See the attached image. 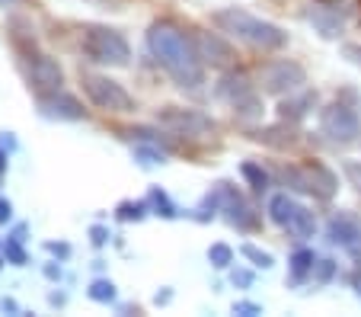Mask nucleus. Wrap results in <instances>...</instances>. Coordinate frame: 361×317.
Returning a JSON list of instances; mask_svg holds the SVG:
<instances>
[{"mask_svg": "<svg viewBox=\"0 0 361 317\" xmlns=\"http://www.w3.org/2000/svg\"><path fill=\"white\" fill-rule=\"evenodd\" d=\"M147 45L160 68L179 83V87H198L204 77L202 71V55L198 49L170 23H154L147 32Z\"/></svg>", "mask_w": 361, "mask_h": 317, "instance_id": "f257e3e1", "label": "nucleus"}, {"mask_svg": "<svg viewBox=\"0 0 361 317\" xmlns=\"http://www.w3.org/2000/svg\"><path fill=\"white\" fill-rule=\"evenodd\" d=\"M214 26L237 35L240 42H246L252 49H262V52H279V49H285V42H288V32H281L275 23H266V20H259V16H252L237 7L218 10V13H214Z\"/></svg>", "mask_w": 361, "mask_h": 317, "instance_id": "f03ea898", "label": "nucleus"}, {"mask_svg": "<svg viewBox=\"0 0 361 317\" xmlns=\"http://www.w3.org/2000/svg\"><path fill=\"white\" fill-rule=\"evenodd\" d=\"M83 52H87L93 61L116 64V68H125L131 58V49H128V42H125V35L109 26H90L87 32H83Z\"/></svg>", "mask_w": 361, "mask_h": 317, "instance_id": "7ed1b4c3", "label": "nucleus"}, {"mask_svg": "<svg viewBox=\"0 0 361 317\" xmlns=\"http://www.w3.org/2000/svg\"><path fill=\"white\" fill-rule=\"evenodd\" d=\"M83 93L90 97V103L102 112H131L135 100L131 93L112 77H99V74H83Z\"/></svg>", "mask_w": 361, "mask_h": 317, "instance_id": "20e7f679", "label": "nucleus"}, {"mask_svg": "<svg viewBox=\"0 0 361 317\" xmlns=\"http://www.w3.org/2000/svg\"><path fill=\"white\" fill-rule=\"evenodd\" d=\"M218 97L227 100V103H231L243 119L262 116V100H259V93L252 90V83H250V77H246V74H227V77H221Z\"/></svg>", "mask_w": 361, "mask_h": 317, "instance_id": "39448f33", "label": "nucleus"}, {"mask_svg": "<svg viewBox=\"0 0 361 317\" xmlns=\"http://www.w3.org/2000/svg\"><path fill=\"white\" fill-rule=\"evenodd\" d=\"M307 80L304 68H300L298 61H288V58H279V61H269L266 68H262L259 74V83L266 93H294V90H300V83Z\"/></svg>", "mask_w": 361, "mask_h": 317, "instance_id": "423d86ee", "label": "nucleus"}, {"mask_svg": "<svg viewBox=\"0 0 361 317\" xmlns=\"http://www.w3.org/2000/svg\"><path fill=\"white\" fill-rule=\"evenodd\" d=\"M157 122L166 125V128H173L176 135H185V138H204V135H212L214 131V122L204 116V112L179 109V106H166V109H160Z\"/></svg>", "mask_w": 361, "mask_h": 317, "instance_id": "0eeeda50", "label": "nucleus"}, {"mask_svg": "<svg viewBox=\"0 0 361 317\" xmlns=\"http://www.w3.org/2000/svg\"><path fill=\"white\" fill-rule=\"evenodd\" d=\"M320 128L333 145H352L355 138L361 135V122L348 106L336 103L329 109H323V119H320Z\"/></svg>", "mask_w": 361, "mask_h": 317, "instance_id": "6e6552de", "label": "nucleus"}, {"mask_svg": "<svg viewBox=\"0 0 361 317\" xmlns=\"http://www.w3.org/2000/svg\"><path fill=\"white\" fill-rule=\"evenodd\" d=\"M288 179L294 183V189L314 193L320 199H333V193H336V173L326 170L323 164H307L300 170H285V183Z\"/></svg>", "mask_w": 361, "mask_h": 317, "instance_id": "1a4fd4ad", "label": "nucleus"}, {"mask_svg": "<svg viewBox=\"0 0 361 317\" xmlns=\"http://www.w3.org/2000/svg\"><path fill=\"white\" fill-rule=\"evenodd\" d=\"M39 109H42L45 119H58V122H77V119L87 116V109H83L71 93H61V90H55V93H42Z\"/></svg>", "mask_w": 361, "mask_h": 317, "instance_id": "9d476101", "label": "nucleus"}, {"mask_svg": "<svg viewBox=\"0 0 361 317\" xmlns=\"http://www.w3.org/2000/svg\"><path fill=\"white\" fill-rule=\"evenodd\" d=\"M29 80H32V87L39 90V93H55V90H61V83H64V71L55 58L35 55L32 68H29Z\"/></svg>", "mask_w": 361, "mask_h": 317, "instance_id": "9b49d317", "label": "nucleus"}, {"mask_svg": "<svg viewBox=\"0 0 361 317\" xmlns=\"http://www.w3.org/2000/svg\"><path fill=\"white\" fill-rule=\"evenodd\" d=\"M195 49H198V55H202V61L214 64V68H224V64L233 61L231 42H224L218 32H198Z\"/></svg>", "mask_w": 361, "mask_h": 317, "instance_id": "f8f14e48", "label": "nucleus"}, {"mask_svg": "<svg viewBox=\"0 0 361 317\" xmlns=\"http://www.w3.org/2000/svg\"><path fill=\"white\" fill-rule=\"evenodd\" d=\"M227 221L240 231H256L259 228V215L252 212L237 193H227Z\"/></svg>", "mask_w": 361, "mask_h": 317, "instance_id": "ddd939ff", "label": "nucleus"}, {"mask_svg": "<svg viewBox=\"0 0 361 317\" xmlns=\"http://www.w3.org/2000/svg\"><path fill=\"white\" fill-rule=\"evenodd\" d=\"M310 23H314V26L320 29L326 39H333V35H339L342 26H345V13H339V10H329L326 4H320V7L310 10Z\"/></svg>", "mask_w": 361, "mask_h": 317, "instance_id": "4468645a", "label": "nucleus"}, {"mask_svg": "<svg viewBox=\"0 0 361 317\" xmlns=\"http://www.w3.org/2000/svg\"><path fill=\"white\" fill-rule=\"evenodd\" d=\"M314 103H317V93L304 90L298 100H285V103H281V119H285V122H298V119L307 116V106H314Z\"/></svg>", "mask_w": 361, "mask_h": 317, "instance_id": "2eb2a0df", "label": "nucleus"}, {"mask_svg": "<svg viewBox=\"0 0 361 317\" xmlns=\"http://www.w3.org/2000/svg\"><path fill=\"white\" fill-rule=\"evenodd\" d=\"M288 231H291L294 237H314V231H317V218H314V212H307V208H294V215H291V221L285 225Z\"/></svg>", "mask_w": 361, "mask_h": 317, "instance_id": "dca6fc26", "label": "nucleus"}, {"mask_svg": "<svg viewBox=\"0 0 361 317\" xmlns=\"http://www.w3.org/2000/svg\"><path fill=\"white\" fill-rule=\"evenodd\" d=\"M294 208H298V202H294L288 193L272 196V202H269V215H272V221H275V225H281V228H285L288 221H291Z\"/></svg>", "mask_w": 361, "mask_h": 317, "instance_id": "f3484780", "label": "nucleus"}, {"mask_svg": "<svg viewBox=\"0 0 361 317\" xmlns=\"http://www.w3.org/2000/svg\"><path fill=\"white\" fill-rule=\"evenodd\" d=\"M355 237H361V234H358V228H355L348 218H333V221H329V241H333V244L352 247Z\"/></svg>", "mask_w": 361, "mask_h": 317, "instance_id": "a211bd4d", "label": "nucleus"}, {"mask_svg": "<svg viewBox=\"0 0 361 317\" xmlns=\"http://www.w3.org/2000/svg\"><path fill=\"white\" fill-rule=\"evenodd\" d=\"M307 273H314V253H310V250H298V253L291 256V276L304 279Z\"/></svg>", "mask_w": 361, "mask_h": 317, "instance_id": "6ab92c4d", "label": "nucleus"}, {"mask_svg": "<svg viewBox=\"0 0 361 317\" xmlns=\"http://www.w3.org/2000/svg\"><path fill=\"white\" fill-rule=\"evenodd\" d=\"M147 205H154L157 215H164V218H176V205H173V202L166 199V193H160V189H150Z\"/></svg>", "mask_w": 361, "mask_h": 317, "instance_id": "aec40b11", "label": "nucleus"}, {"mask_svg": "<svg viewBox=\"0 0 361 317\" xmlns=\"http://www.w3.org/2000/svg\"><path fill=\"white\" fill-rule=\"evenodd\" d=\"M90 298H93V301H112V298H116V285H112L109 279H96V282L90 285Z\"/></svg>", "mask_w": 361, "mask_h": 317, "instance_id": "412c9836", "label": "nucleus"}, {"mask_svg": "<svg viewBox=\"0 0 361 317\" xmlns=\"http://www.w3.org/2000/svg\"><path fill=\"white\" fill-rule=\"evenodd\" d=\"M243 177L250 179L252 189H259V193L269 186V173L262 170V167H256V164H243Z\"/></svg>", "mask_w": 361, "mask_h": 317, "instance_id": "4be33fe9", "label": "nucleus"}, {"mask_svg": "<svg viewBox=\"0 0 361 317\" xmlns=\"http://www.w3.org/2000/svg\"><path fill=\"white\" fill-rule=\"evenodd\" d=\"M144 212H147V202H122V205H118V218L122 221H141L144 218Z\"/></svg>", "mask_w": 361, "mask_h": 317, "instance_id": "5701e85b", "label": "nucleus"}, {"mask_svg": "<svg viewBox=\"0 0 361 317\" xmlns=\"http://www.w3.org/2000/svg\"><path fill=\"white\" fill-rule=\"evenodd\" d=\"M208 260H212L218 269H224V266H231V260H233V250L227 247V244H214V247L208 250Z\"/></svg>", "mask_w": 361, "mask_h": 317, "instance_id": "b1692460", "label": "nucleus"}, {"mask_svg": "<svg viewBox=\"0 0 361 317\" xmlns=\"http://www.w3.org/2000/svg\"><path fill=\"white\" fill-rule=\"evenodd\" d=\"M243 256H246V260H252L256 266H262V269L272 266V256L262 253V250H259V247H252V244H246V247H243Z\"/></svg>", "mask_w": 361, "mask_h": 317, "instance_id": "393cba45", "label": "nucleus"}, {"mask_svg": "<svg viewBox=\"0 0 361 317\" xmlns=\"http://www.w3.org/2000/svg\"><path fill=\"white\" fill-rule=\"evenodd\" d=\"M333 276H336V263H333V260L314 263V279H317V282H329Z\"/></svg>", "mask_w": 361, "mask_h": 317, "instance_id": "a878e982", "label": "nucleus"}, {"mask_svg": "<svg viewBox=\"0 0 361 317\" xmlns=\"http://www.w3.org/2000/svg\"><path fill=\"white\" fill-rule=\"evenodd\" d=\"M20 241H23V237H13V241H7V250H4V253H7V260L16 263V266H23V263H26V250L20 247Z\"/></svg>", "mask_w": 361, "mask_h": 317, "instance_id": "bb28decb", "label": "nucleus"}, {"mask_svg": "<svg viewBox=\"0 0 361 317\" xmlns=\"http://www.w3.org/2000/svg\"><path fill=\"white\" fill-rule=\"evenodd\" d=\"M233 314H246V317H252V314H259V304L240 301V304H233Z\"/></svg>", "mask_w": 361, "mask_h": 317, "instance_id": "cd10ccee", "label": "nucleus"}, {"mask_svg": "<svg viewBox=\"0 0 361 317\" xmlns=\"http://www.w3.org/2000/svg\"><path fill=\"white\" fill-rule=\"evenodd\" d=\"M10 218H13V205L7 199H0V225H7Z\"/></svg>", "mask_w": 361, "mask_h": 317, "instance_id": "c85d7f7f", "label": "nucleus"}, {"mask_svg": "<svg viewBox=\"0 0 361 317\" xmlns=\"http://www.w3.org/2000/svg\"><path fill=\"white\" fill-rule=\"evenodd\" d=\"M90 237H93V244H106V237H109V231H106V228H99V225H93V228H90Z\"/></svg>", "mask_w": 361, "mask_h": 317, "instance_id": "c756f323", "label": "nucleus"}, {"mask_svg": "<svg viewBox=\"0 0 361 317\" xmlns=\"http://www.w3.org/2000/svg\"><path fill=\"white\" fill-rule=\"evenodd\" d=\"M233 282H237V285H250V282H252V276L246 273V269H240V273H233Z\"/></svg>", "mask_w": 361, "mask_h": 317, "instance_id": "7c9ffc66", "label": "nucleus"}, {"mask_svg": "<svg viewBox=\"0 0 361 317\" xmlns=\"http://www.w3.org/2000/svg\"><path fill=\"white\" fill-rule=\"evenodd\" d=\"M48 250H51V253H61V256H68V253H71L68 244H48Z\"/></svg>", "mask_w": 361, "mask_h": 317, "instance_id": "2f4dec72", "label": "nucleus"}, {"mask_svg": "<svg viewBox=\"0 0 361 317\" xmlns=\"http://www.w3.org/2000/svg\"><path fill=\"white\" fill-rule=\"evenodd\" d=\"M4 170H7V157L0 154V177H4Z\"/></svg>", "mask_w": 361, "mask_h": 317, "instance_id": "473e14b6", "label": "nucleus"}, {"mask_svg": "<svg viewBox=\"0 0 361 317\" xmlns=\"http://www.w3.org/2000/svg\"><path fill=\"white\" fill-rule=\"evenodd\" d=\"M4 4H7V0H4Z\"/></svg>", "mask_w": 361, "mask_h": 317, "instance_id": "72a5a7b5", "label": "nucleus"}]
</instances>
